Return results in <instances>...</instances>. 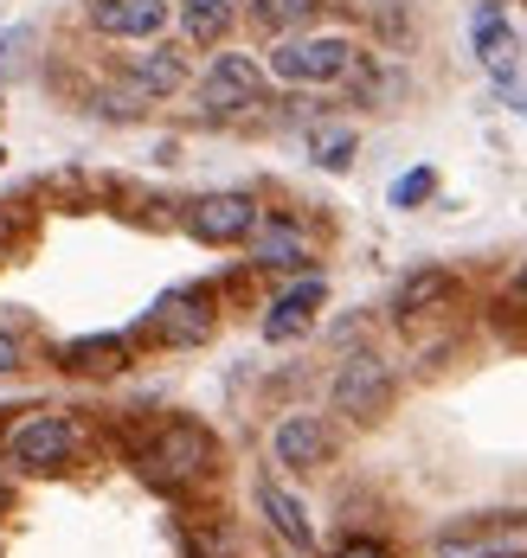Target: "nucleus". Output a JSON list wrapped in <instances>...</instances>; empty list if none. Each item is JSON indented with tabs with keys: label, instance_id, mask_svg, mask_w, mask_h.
I'll list each match as a JSON object with an SVG mask.
<instances>
[{
	"label": "nucleus",
	"instance_id": "1",
	"mask_svg": "<svg viewBox=\"0 0 527 558\" xmlns=\"http://www.w3.org/2000/svg\"><path fill=\"white\" fill-rule=\"evenodd\" d=\"M213 462H219V444H213V430H206V424H193V417H175V424H161V430L142 444V456H135L142 482H155L161 495L200 488V482L213 475Z\"/></svg>",
	"mask_w": 527,
	"mask_h": 558
},
{
	"label": "nucleus",
	"instance_id": "2",
	"mask_svg": "<svg viewBox=\"0 0 527 558\" xmlns=\"http://www.w3.org/2000/svg\"><path fill=\"white\" fill-rule=\"evenodd\" d=\"M354 64H360V46L348 33H290V39H271L264 77H277V84H342Z\"/></svg>",
	"mask_w": 527,
	"mask_h": 558
},
{
	"label": "nucleus",
	"instance_id": "3",
	"mask_svg": "<svg viewBox=\"0 0 527 558\" xmlns=\"http://www.w3.org/2000/svg\"><path fill=\"white\" fill-rule=\"evenodd\" d=\"M71 449H77V424L59 417V411H33V417H20V424L7 430L0 462L20 469V475H52V469L71 462Z\"/></svg>",
	"mask_w": 527,
	"mask_h": 558
},
{
	"label": "nucleus",
	"instance_id": "4",
	"mask_svg": "<svg viewBox=\"0 0 527 558\" xmlns=\"http://www.w3.org/2000/svg\"><path fill=\"white\" fill-rule=\"evenodd\" d=\"M431 558H527V513H469L431 539Z\"/></svg>",
	"mask_w": 527,
	"mask_h": 558
},
{
	"label": "nucleus",
	"instance_id": "5",
	"mask_svg": "<svg viewBox=\"0 0 527 558\" xmlns=\"http://www.w3.org/2000/svg\"><path fill=\"white\" fill-rule=\"evenodd\" d=\"M264 104V64L251 52H219L200 71V110L206 116H244Z\"/></svg>",
	"mask_w": 527,
	"mask_h": 558
},
{
	"label": "nucleus",
	"instance_id": "6",
	"mask_svg": "<svg viewBox=\"0 0 527 558\" xmlns=\"http://www.w3.org/2000/svg\"><path fill=\"white\" fill-rule=\"evenodd\" d=\"M148 328L168 340V347H200L219 328V308H213V289H168L155 308H148Z\"/></svg>",
	"mask_w": 527,
	"mask_h": 558
},
{
	"label": "nucleus",
	"instance_id": "7",
	"mask_svg": "<svg viewBox=\"0 0 527 558\" xmlns=\"http://www.w3.org/2000/svg\"><path fill=\"white\" fill-rule=\"evenodd\" d=\"M257 219H264V206H257L251 193H200V199L187 206V231H193L200 244H244Z\"/></svg>",
	"mask_w": 527,
	"mask_h": 558
},
{
	"label": "nucleus",
	"instance_id": "8",
	"mask_svg": "<svg viewBox=\"0 0 527 558\" xmlns=\"http://www.w3.org/2000/svg\"><path fill=\"white\" fill-rule=\"evenodd\" d=\"M386 398H393V366L380 360V353H354L348 366L335 373V411H348V417H380L386 411Z\"/></svg>",
	"mask_w": 527,
	"mask_h": 558
},
{
	"label": "nucleus",
	"instance_id": "9",
	"mask_svg": "<svg viewBox=\"0 0 527 558\" xmlns=\"http://www.w3.org/2000/svg\"><path fill=\"white\" fill-rule=\"evenodd\" d=\"M175 0H91V33L104 39H161Z\"/></svg>",
	"mask_w": 527,
	"mask_h": 558
},
{
	"label": "nucleus",
	"instance_id": "10",
	"mask_svg": "<svg viewBox=\"0 0 527 558\" xmlns=\"http://www.w3.org/2000/svg\"><path fill=\"white\" fill-rule=\"evenodd\" d=\"M328 456H335V430L315 411H296L271 430V462H284V469H322Z\"/></svg>",
	"mask_w": 527,
	"mask_h": 558
},
{
	"label": "nucleus",
	"instance_id": "11",
	"mask_svg": "<svg viewBox=\"0 0 527 558\" xmlns=\"http://www.w3.org/2000/svg\"><path fill=\"white\" fill-rule=\"evenodd\" d=\"M469 46H476V58L489 64V77H515V64H522V39H515V26H508V13L495 7V0H482L476 7V20H469Z\"/></svg>",
	"mask_w": 527,
	"mask_h": 558
},
{
	"label": "nucleus",
	"instance_id": "12",
	"mask_svg": "<svg viewBox=\"0 0 527 558\" xmlns=\"http://www.w3.org/2000/svg\"><path fill=\"white\" fill-rule=\"evenodd\" d=\"M244 257L257 270H302L309 264V231L296 219H257L244 238Z\"/></svg>",
	"mask_w": 527,
	"mask_h": 558
},
{
	"label": "nucleus",
	"instance_id": "13",
	"mask_svg": "<svg viewBox=\"0 0 527 558\" xmlns=\"http://www.w3.org/2000/svg\"><path fill=\"white\" fill-rule=\"evenodd\" d=\"M180 13V46L193 52H213L232 39V26L244 20V0H175Z\"/></svg>",
	"mask_w": 527,
	"mask_h": 558
},
{
	"label": "nucleus",
	"instance_id": "14",
	"mask_svg": "<svg viewBox=\"0 0 527 558\" xmlns=\"http://www.w3.org/2000/svg\"><path fill=\"white\" fill-rule=\"evenodd\" d=\"M193 84V64L180 46H155V52H142L129 64V90H142L148 104H161V97H180Z\"/></svg>",
	"mask_w": 527,
	"mask_h": 558
},
{
	"label": "nucleus",
	"instance_id": "15",
	"mask_svg": "<svg viewBox=\"0 0 527 558\" xmlns=\"http://www.w3.org/2000/svg\"><path fill=\"white\" fill-rule=\"evenodd\" d=\"M328 302V282L322 277H302L290 282L277 302H271V315H264V340H296V335H309V322H315V308Z\"/></svg>",
	"mask_w": 527,
	"mask_h": 558
},
{
	"label": "nucleus",
	"instance_id": "16",
	"mask_svg": "<svg viewBox=\"0 0 527 558\" xmlns=\"http://www.w3.org/2000/svg\"><path fill=\"white\" fill-rule=\"evenodd\" d=\"M257 507H264V520H271V533H277V539H290L296 553H309V546H315V526H309V507L296 501V495L284 488V482H277V475H264V482H257Z\"/></svg>",
	"mask_w": 527,
	"mask_h": 558
},
{
	"label": "nucleus",
	"instance_id": "17",
	"mask_svg": "<svg viewBox=\"0 0 527 558\" xmlns=\"http://www.w3.org/2000/svg\"><path fill=\"white\" fill-rule=\"evenodd\" d=\"M309 13H315V0H244V20H251L264 39H290V33H302Z\"/></svg>",
	"mask_w": 527,
	"mask_h": 558
},
{
	"label": "nucleus",
	"instance_id": "18",
	"mask_svg": "<svg viewBox=\"0 0 527 558\" xmlns=\"http://www.w3.org/2000/svg\"><path fill=\"white\" fill-rule=\"evenodd\" d=\"M122 360H129V340L122 335H84L64 347V366L71 373H117Z\"/></svg>",
	"mask_w": 527,
	"mask_h": 558
},
{
	"label": "nucleus",
	"instance_id": "19",
	"mask_svg": "<svg viewBox=\"0 0 527 558\" xmlns=\"http://www.w3.org/2000/svg\"><path fill=\"white\" fill-rule=\"evenodd\" d=\"M444 295H451V277H444V270H418V277L399 282V295H393V315H399V322H411V315L438 308Z\"/></svg>",
	"mask_w": 527,
	"mask_h": 558
},
{
	"label": "nucleus",
	"instance_id": "20",
	"mask_svg": "<svg viewBox=\"0 0 527 558\" xmlns=\"http://www.w3.org/2000/svg\"><path fill=\"white\" fill-rule=\"evenodd\" d=\"M309 155H315V168L342 173L354 161V129H315L309 135Z\"/></svg>",
	"mask_w": 527,
	"mask_h": 558
},
{
	"label": "nucleus",
	"instance_id": "21",
	"mask_svg": "<svg viewBox=\"0 0 527 558\" xmlns=\"http://www.w3.org/2000/svg\"><path fill=\"white\" fill-rule=\"evenodd\" d=\"M431 193H438V173H431V168H411V173H399V180H393V206H399V213L424 206Z\"/></svg>",
	"mask_w": 527,
	"mask_h": 558
},
{
	"label": "nucleus",
	"instance_id": "22",
	"mask_svg": "<svg viewBox=\"0 0 527 558\" xmlns=\"http://www.w3.org/2000/svg\"><path fill=\"white\" fill-rule=\"evenodd\" d=\"M187 546H193V558H238L232 526H193V533H187Z\"/></svg>",
	"mask_w": 527,
	"mask_h": 558
},
{
	"label": "nucleus",
	"instance_id": "23",
	"mask_svg": "<svg viewBox=\"0 0 527 558\" xmlns=\"http://www.w3.org/2000/svg\"><path fill=\"white\" fill-rule=\"evenodd\" d=\"M20 46H26V26H0V77H13V64H20Z\"/></svg>",
	"mask_w": 527,
	"mask_h": 558
},
{
	"label": "nucleus",
	"instance_id": "24",
	"mask_svg": "<svg viewBox=\"0 0 527 558\" xmlns=\"http://www.w3.org/2000/svg\"><path fill=\"white\" fill-rule=\"evenodd\" d=\"M335 558H393V553H386L380 539H348V546H342Z\"/></svg>",
	"mask_w": 527,
	"mask_h": 558
},
{
	"label": "nucleus",
	"instance_id": "25",
	"mask_svg": "<svg viewBox=\"0 0 527 558\" xmlns=\"http://www.w3.org/2000/svg\"><path fill=\"white\" fill-rule=\"evenodd\" d=\"M13 366H20V340L0 328V373H13Z\"/></svg>",
	"mask_w": 527,
	"mask_h": 558
},
{
	"label": "nucleus",
	"instance_id": "26",
	"mask_svg": "<svg viewBox=\"0 0 527 558\" xmlns=\"http://www.w3.org/2000/svg\"><path fill=\"white\" fill-rule=\"evenodd\" d=\"M515 295H522V302H527V264H522V277H515Z\"/></svg>",
	"mask_w": 527,
	"mask_h": 558
},
{
	"label": "nucleus",
	"instance_id": "27",
	"mask_svg": "<svg viewBox=\"0 0 527 558\" xmlns=\"http://www.w3.org/2000/svg\"><path fill=\"white\" fill-rule=\"evenodd\" d=\"M0 161H7V148H0Z\"/></svg>",
	"mask_w": 527,
	"mask_h": 558
}]
</instances>
